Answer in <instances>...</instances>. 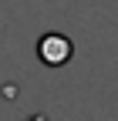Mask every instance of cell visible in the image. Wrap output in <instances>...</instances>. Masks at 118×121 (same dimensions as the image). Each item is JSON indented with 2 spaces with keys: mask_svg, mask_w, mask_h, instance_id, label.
<instances>
[{
  "mask_svg": "<svg viewBox=\"0 0 118 121\" xmlns=\"http://www.w3.org/2000/svg\"><path fill=\"white\" fill-rule=\"evenodd\" d=\"M37 57H41L47 67H64L68 60L74 57V44H71L64 34L51 30V34H44V37L37 40Z\"/></svg>",
  "mask_w": 118,
  "mask_h": 121,
  "instance_id": "cell-1",
  "label": "cell"
},
{
  "mask_svg": "<svg viewBox=\"0 0 118 121\" xmlns=\"http://www.w3.org/2000/svg\"><path fill=\"white\" fill-rule=\"evenodd\" d=\"M27 121H47V114H31Z\"/></svg>",
  "mask_w": 118,
  "mask_h": 121,
  "instance_id": "cell-2",
  "label": "cell"
}]
</instances>
